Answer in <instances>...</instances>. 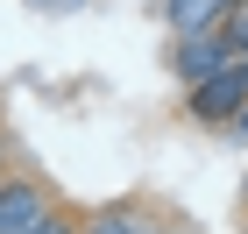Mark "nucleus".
Wrapping results in <instances>:
<instances>
[{"instance_id": "nucleus-1", "label": "nucleus", "mask_w": 248, "mask_h": 234, "mask_svg": "<svg viewBox=\"0 0 248 234\" xmlns=\"http://www.w3.org/2000/svg\"><path fill=\"white\" fill-rule=\"evenodd\" d=\"M241 107H248V57H227L220 71L191 85V121H206V128H227Z\"/></svg>"}, {"instance_id": "nucleus-3", "label": "nucleus", "mask_w": 248, "mask_h": 234, "mask_svg": "<svg viewBox=\"0 0 248 234\" xmlns=\"http://www.w3.org/2000/svg\"><path fill=\"white\" fill-rule=\"evenodd\" d=\"M234 50H227V36L220 29H199V36H177V50H170V71L185 78V85H199L206 71H220Z\"/></svg>"}, {"instance_id": "nucleus-8", "label": "nucleus", "mask_w": 248, "mask_h": 234, "mask_svg": "<svg viewBox=\"0 0 248 234\" xmlns=\"http://www.w3.org/2000/svg\"><path fill=\"white\" fill-rule=\"evenodd\" d=\"M227 128H234V135H248V107H241V114H234V121H227Z\"/></svg>"}, {"instance_id": "nucleus-5", "label": "nucleus", "mask_w": 248, "mask_h": 234, "mask_svg": "<svg viewBox=\"0 0 248 234\" xmlns=\"http://www.w3.org/2000/svg\"><path fill=\"white\" fill-rule=\"evenodd\" d=\"M78 234H156V213H142V206H107V213H93V227Z\"/></svg>"}, {"instance_id": "nucleus-7", "label": "nucleus", "mask_w": 248, "mask_h": 234, "mask_svg": "<svg viewBox=\"0 0 248 234\" xmlns=\"http://www.w3.org/2000/svg\"><path fill=\"white\" fill-rule=\"evenodd\" d=\"M29 234H78V220H71V213H57V206H50V213H43V220H36V227H29Z\"/></svg>"}, {"instance_id": "nucleus-2", "label": "nucleus", "mask_w": 248, "mask_h": 234, "mask_svg": "<svg viewBox=\"0 0 248 234\" xmlns=\"http://www.w3.org/2000/svg\"><path fill=\"white\" fill-rule=\"evenodd\" d=\"M43 213H50V192L36 177H0V234H29Z\"/></svg>"}, {"instance_id": "nucleus-6", "label": "nucleus", "mask_w": 248, "mask_h": 234, "mask_svg": "<svg viewBox=\"0 0 248 234\" xmlns=\"http://www.w3.org/2000/svg\"><path fill=\"white\" fill-rule=\"evenodd\" d=\"M220 36H227V50H234V57H248V0H234V7H227Z\"/></svg>"}, {"instance_id": "nucleus-9", "label": "nucleus", "mask_w": 248, "mask_h": 234, "mask_svg": "<svg viewBox=\"0 0 248 234\" xmlns=\"http://www.w3.org/2000/svg\"><path fill=\"white\" fill-rule=\"evenodd\" d=\"M156 234H185V227H163V220H156Z\"/></svg>"}, {"instance_id": "nucleus-4", "label": "nucleus", "mask_w": 248, "mask_h": 234, "mask_svg": "<svg viewBox=\"0 0 248 234\" xmlns=\"http://www.w3.org/2000/svg\"><path fill=\"white\" fill-rule=\"evenodd\" d=\"M227 7L234 0H163V21H170L177 36H199V29H220Z\"/></svg>"}]
</instances>
